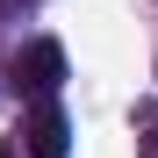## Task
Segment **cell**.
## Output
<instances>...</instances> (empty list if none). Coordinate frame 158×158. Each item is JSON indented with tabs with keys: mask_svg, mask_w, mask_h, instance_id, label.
Listing matches in <instances>:
<instances>
[{
	"mask_svg": "<svg viewBox=\"0 0 158 158\" xmlns=\"http://www.w3.org/2000/svg\"><path fill=\"white\" fill-rule=\"evenodd\" d=\"M22 151L29 158H65L72 151V122H65L58 101H36V115L22 122Z\"/></svg>",
	"mask_w": 158,
	"mask_h": 158,
	"instance_id": "7a4b0ae2",
	"label": "cell"
},
{
	"mask_svg": "<svg viewBox=\"0 0 158 158\" xmlns=\"http://www.w3.org/2000/svg\"><path fill=\"white\" fill-rule=\"evenodd\" d=\"M7 7H15V0H0V15H7Z\"/></svg>",
	"mask_w": 158,
	"mask_h": 158,
	"instance_id": "277c9868",
	"label": "cell"
},
{
	"mask_svg": "<svg viewBox=\"0 0 158 158\" xmlns=\"http://www.w3.org/2000/svg\"><path fill=\"white\" fill-rule=\"evenodd\" d=\"M0 158H15V151H0Z\"/></svg>",
	"mask_w": 158,
	"mask_h": 158,
	"instance_id": "5b68a950",
	"label": "cell"
},
{
	"mask_svg": "<svg viewBox=\"0 0 158 158\" xmlns=\"http://www.w3.org/2000/svg\"><path fill=\"white\" fill-rule=\"evenodd\" d=\"M144 158H158V122H144Z\"/></svg>",
	"mask_w": 158,
	"mask_h": 158,
	"instance_id": "3957f363",
	"label": "cell"
},
{
	"mask_svg": "<svg viewBox=\"0 0 158 158\" xmlns=\"http://www.w3.org/2000/svg\"><path fill=\"white\" fill-rule=\"evenodd\" d=\"M7 79H15V94H29V101H50V94L65 86V43H50V36L22 43V50H15V65H7Z\"/></svg>",
	"mask_w": 158,
	"mask_h": 158,
	"instance_id": "6da1fadb",
	"label": "cell"
}]
</instances>
